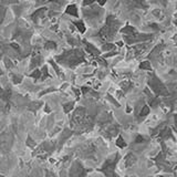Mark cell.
Wrapping results in <instances>:
<instances>
[{"instance_id": "obj_1", "label": "cell", "mask_w": 177, "mask_h": 177, "mask_svg": "<svg viewBox=\"0 0 177 177\" xmlns=\"http://www.w3.org/2000/svg\"><path fill=\"white\" fill-rule=\"evenodd\" d=\"M11 144H12V136H10L7 133L0 135V149L3 152H7L8 149H10Z\"/></svg>"}, {"instance_id": "obj_2", "label": "cell", "mask_w": 177, "mask_h": 177, "mask_svg": "<svg viewBox=\"0 0 177 177\" xmlns=\"http://www.w3.org/2000/svg\"><path fill=\"white\" fill-rule=\"evenodd\" d=\"M10 96H11V91L10 90H2V89H0V98L3 100V101H6L8 102L9 99H10Z\"/></svg>"}, {"instance_id": "obj_3", "label": "cell", "mask_w": 177, "mask_h": 177, "mask_svg": "<svg viewBox=\"0 0 177 177\" xmlns=\"http://www.w3.org/2000/svg\"><path fill=\"white\" fill-rule=\"evenodd\" d=\"M66 14H71V16H74V17H78V9L74 5H71L66 8Z\"/></svg>"}, {"instance_id": "obj_4", "label": "cell", "mask_w": 177, "mask_h": 177, "mask_svg": "<svg viewBox=\"0 0 177 177\" xmlns=\"http://www.w3.org/2000/svg\"><path fill=\"white\" fill-rule=\"evenodd\" d=\"M74 24L78 27V29L80 30V32H84V31H85V27H84V24H83V22H82V21L74 22Z\"/></svg>"}, {"instance_id": "obj_5", "label": "cell", "mask_w": 177, "mask_h": 177, "mask_svg": "<svg viewBox=\"0 0 177 177\" xmlns=\"http://www.w3.org/2000/svg\"><path fill=\"white\" fill-rule=\"evenodd\" d=\"M72 107H73V103H69V104H65L64 105V111L68 113V112H70L71 110H72Z\"/></svg>"}, {"instance_id": "obj_6", "label": "cell", "mask_w": 177, "mask_h": 177, "mask_svg": "<svg viewBox=\"0 0 177 177\" xmlns=\"http://www.w3.org/2000/svg\"><path fill=\"white\" fill-rule=\"evenodd\" d=\"M22 80L21 75H14V83H20Z\"/></svg>"}, {"instance_id": "obj_7", "label": "cell", "mask_w": 177, "mask_h": 177, "mask_svg": "<svg viewBox=\"0 0 177 177\" xmlns=\"http://www.w3.org/2000/svg\"><path fill=\"white\" fill-rule=\"evenodd\" d=\"M40 75H41V72H40L39 70H35V72L31 74V77H32V78H35V79H38Z\"/></svg>"}, {"instance_id": "obj_8", "label": "cell", "mask_w": 177, "mask_h": 177, "mask_svg": "<svg viewBox=\"0 0 177 177\" xmlns=\"http://www.w3.org/2000/svg\"><path fill=\"white\" fill-rule=\"evenodd\" d=\"M45 48H47V49H54V48H56V43L48 42L47 44H45Z\"/></svg>"}, {"instance_id": "obj_9", "label": "cell", "mask_w": 177, "mask_h": 177, "mask_svg": "<svg viewBox=\"0 0 177 177\" xmlns=\"http://www.w3.org/2000/svg\"><path fill=\"white\" fill-rule=\"evenodd\" d=\"M3 16H5V8L0 7V23L2 22V19H3Z\"/></svg>"}, {"instance_id": "obj_10", "label": "cell", "mask_w": 177, "mask_h": 177, "mask_svg": "<svg viewBox=\"0 0 177 177\" xmlns=\"http://www.w3.org/2000/svg\"><path fill=\"white\" fill-rule=\"evenodd\" d=\"M33 144H35V143L32 142L31 137H30V136H28V145H29V146H31V147H32V146H33Z\"/></svg>"}, {"instance_id": "obj_11", "label": "cell", "mask_w": 177, "mask_h": 177, "mask_svg": "<svg viewBox=\"0 0 177 177\" xmlns=\"http://www.w3.org/2000/svg\"><path fill=\"white\" fill-rule=\"evenodd\" d=\"M3 2H7V3H16L18 0H2Z\"/></svg>"}, {"instance_id": "obj_12", "label": "cell", "mask_w": 177, "mask_h": 177, "mask_svg": "<svg viewBox=\"0 0 177 177\" xmlns=\"http://www.w3.org/2000/svg\"><path fill=\"white\" fill-rule=\"evenodd\" d=\"M93 1H94V0H84L83 5H85V6H86V5H90V3H92Z\"/></svg>"}, {"instance_id": "obj_13", "label": "cell", "mask_w": 177, "mask_h": 177, "mask_svg": "<svg viewBox=\"0 0 177 177\" xmlns=\"http://www.w3.org/2000/svg\"><path fill=\"white\" fill-rule=\"evenodd\" d=\"M6 65H7L8 68H11L12 66V64H11V62L8 60V59H6Z\"/></svg>"}, {"instance_id": "obj_14", "label": "cell", "mask_w": 177, "mask_h": 177, "mask_svg": "<svg viewBox=\"0 0 177 177\" xmlns=\"http://www.w3.org/2000/svg\"><path fill=\"white\" fill-rule=\"evenodd\" d=\"M99 3H101V5H104V3H105V0H99Z\"/></svg>"}, {"instance_id": "obj_15", "label": "cell", "mask_w": 177, "mask_h": 177, "mask_svg": "<svg viewBox=\"0 0 177 177\" xmlns=\"http://www.w3.org/2000/svg\"><path fill=\"white\" fill-rule=\"evenodd\" d=\"M1 74H2V71H1V69H0V75H1Z\"/></svg>"}, {"instance_id": "obj_16", "label": "cell", "mask_w": 177, "mask_h": 177, "mask_svg": "<svg viewBox=\"0 0 177 177\" xmlns=\"http://www.w3.org/2000/svg\"><path fill=\"white\" fill-rule=\"evenodd\" d=\"M0 177H3V176H2V175H0Z\"/></svg>"}]
</instances>
